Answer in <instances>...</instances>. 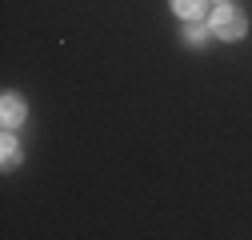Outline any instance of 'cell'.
<instances>
[{
  "instance_id": "cell-4",
  "label": "cell",
  "mask_w": 252,
  "mask_h": 240,
  "mask_svg": "<svg viewBox=\"0 0 252 240\" xmlns=\"http://www.w3.org/2000/svg\"><path fill=\"white\" fill-rule=\"evenodd\" d=\"M168 8L180 20H204L208 16V0H168Z\"/></svg>"
},
{
  "instance_id": "cell-1",
  "label": "cell",
  "mask_w": 252,
  "mask_h": 240,
  "mask_svg": "<svg viewBox=\"0 0 252 240\" xmlns=\"http://www.w3.org/2000/svg\"><path fill=\"white\" fill-rule=\"evenodd\" d=\"M208 28H212V40H240L248 32V16H240L228 0H216V8L208 12Z\"/></svg>"
},
{
  "instance_id": "cell-5",
  "label": "cell",
  "mask_w": 252,
  "mask_h": 240,
  "mask_svg": "<svg viewBox=\"0 0 252 240\" xmlns=\"http://www.w3.org/2000/svg\"><path fill=\"white\" fill-rule=\"evenodd\" d=\"M0 160H4V168H16V164H20V140L12 136V128H4V144H0Z\"/></svg>"
},
{
  "instance_id": "cell-3",
  "label": "cell",
  "mask_w": 252,
  "mask_h": 240,
  "mask_svg": "<svg viewBox=\"0 0 252 240\" xmlns=\"http://www.w3.org/2000/svg\"><path fill=\"white\" fill-rule=\"evenodd\" d=\"M180 40H184L188 48H204V44L212 40V28H208V24H200V20H184Z\"/></svg>"
},
{
  "instance_id": "cell-2",
  "label": "cell",
  "mask_w": 252,
  "mask_h": 240,
  "mask_svg": "<svg viewBox=\"0 0 252 240\" xmlns=\"http://www.w3.org/2000/svg\"><path fill=\"white\" fill-rule=\"evenodd\" d=\"M28 116V104L16 96V92H4L0 96V120H4V128H20Z\"/></svg>"
}]
</instances>
